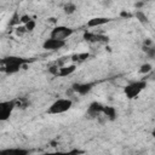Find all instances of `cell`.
Listing matches in <instances>:
<instances>
[{"instance_id":"cell-1","label":"cell","mask_w":155,"mask_h":155,"mask_svg":"<svg viewBox=\"0 0 155 155\" xmlns=\"http://www.w3.org/2000/svg\"><path fill=\"white\" fill-rule=\"evenodd\" d=\"M25 63V61L23 58H18V57H7L5 59H2V67L7 73H16L19 70V68Z\"/></svg>"},{"instance_id":"cell-2","label":"cell","mask_w":155,"mask_h":155,"mask_svg":"<svg viewBox=\"0 0 155 155\" xmlns=\"http://www.w3.org/2000/svg\"><path fill=\"white\" fill-rule=\"evenodd\" d=\"M71 101L70 99H65V98H62V99H57L54 103L51 104L50 109H48V113L50 114H62V113H65L70 109L71 107Z\"/></svg>"},{"instance_id":"cell-3","label":"cell","mask_w":155,"mask_h":155,"mask_svg":"<svg viewBox=\"0 0 155 155\" xmlns=\"http://www.w3.org/2000/svg\"><path fill=\"white\" fill-rule=\"evenodd\" d=\"M145 86H147L145 81L132 82V84H130L128 86L125 87V93L127 94L128 98H134V97H137L140 93V91H143L145 88Z\"/></svg>"},{"instance_id":"cell-4","label":"cell","mask_w":155,"mask_h":155,"mask_svg":"<svg viewBox=\"0 0 155 155\" xmlns=\"http://www.w3.org/2000/svg\"><path fill=\"white\" fill-rule=\"evenodd\" d=\"M71 34H73V29H70V28H68V27L59 25V27H56V28L51 31V38H52V39H57V40L65 41V39L69 38Z\"/></svg>"},{"instance_id":"cell-5","label":"cell","mask_w":155,"mask_h":155,"mask_svg":"<svg viewBox=\"0 0 155 155\" xmlns=\"http://www.w3.org/2000/svg\"><path fill=\"white\" fill-rule=\"evenodd\" d=\"M16 107V103L15 101H8V102H2L0 104V119L4 121L6 119H8L11 111L13 110V108Z\"/></svg>"},{"instance_id":"cell-6","label":"cell","mask_w":155,"mask_h":155,"mask_svg":"<svg viewBox=\"0 0 155 155\" xmlns=\"http://www.w3.org/2000/svg\"><path fill=\"white\" fill-rule=\"evenodd\" d=\"M64 45H65V41L50 38V39H47V40L44 42V48H45V50H50V51H54V50L62 48Z\"/></svg>"},{"instance_id":"cell-7","label":"cell","mask_w":155,"mask_h":155,"mask_svg":"<svg viewBox=\"0 0 155 155\" xmlns=\"http://www.w3.org/2000/svg\"><path fill=\"white\" fill-rule=\"evenodd\" d=\"M0 155H28V150L22 149V148L2 149V150H0Z\"/></svg>"},{"instance_id":"cell-8","label":"cell","mask_w":155,"mask_h":155,"mask_svg":"<svg viewBox=\"0 0 155 155\" xmlns=\"http://www.w3.org/2000/svg\"><path fill=\"white\" fill-rule=\"evenodd\" d=\"M92 84H74L73 85V91L78 92L79 94H86L91 88H92Z\"/></svg>"},{"instance_id":"cell-9","label":"cell","mask_w":155,"mask_h":155,"mask_svg":"<svg viewBox=\"0 0 155 155\" xmlns=\"http://www.w3.org/2000/svg\"><path fill=\"white\" fill-rule=\"evenodd\" d=\"M110 19L109 18H105V17H96V18H92L87 22V25L88 27H98V25H103L105 23H108Z\"/></svg>"},{"instance_id":"cell-10","label":"cell","mask_w":155,"mask_h":155,"mask_svg":"<svg viewBox=\"0 0 155 155\" xmlns=\"http://www.w3.org/2000/svg\"><path fill=\"white\" fill-rule=\"evenodd\" d=\"M103 109H104V107H103L101 103L94 102V103H92V104L90 105V108H88V113H90L91 115L96 116V115H98V114L103 113Z\"/></svg>"},{"instance_id":"cell-11","label":"cell","mask_w":155,"mask_h":155,"mask_svg":"<svg viewBox=\"0 0 155 155\" xmlns=\"http://www.w3.org/2000/svg\"><path fill=\"white\" fill-rule=\"evenodd\" d=\"M84 38L87 40V41H105L107 38L105 36H102V35H98V34H92V33H85Z\"/></svg>"},{"instance_id":"cell-12","label":"cell","mask_w":155,"mask_h":155,"mask_svg":"<svg viewBox=\"0 0 155 155\" xmlns=\"http://www.w3.org/2000/svg\"><path fill=\"white\" fill-rule=\"evenodd\" d=\"M75 65L73 64V65H69V67H62V68H59V70H58V76H67V75H69V74H71L73 71H75Z\"/></svg>"},{"instance_id":"cell-13","label":"cell","mask_w":155,"mask_h":155,"mask_svg":"<svg viewBox=\"0 0 155 155\" xmlns=\"http://www.w3.org/2000/svg\"><path fill=\"white\" fill-rule=\"evenodd\" d=\"M103 113L109 117V119H115V109L114 108H111V107H104V109H103Z\"/></svg>"},{"instance_id":"cell-14","label":"cell","mask_w":155,"mask_h":155,"mask_svg":"<svg viewBox=\"0 0 155 155\" xmlns=\"http://www.w3.org/2000/svg\"><path fill=\"white\" fill-rule=\"evenodd\" d=\"M136 17H137V19H138L139 22H142V23H147V22H148V17H147L145 13L142 12V11H137V12H136Z\"/></svg>"},{"instance_id":"cell-15","label":"cell","mask_w":155,"mask_h":155,"mask_svg":"<svg viewBox=\"0 0 155 155\" xmlns=\"http://www.w3.org/2000/svg\"><path fill=\"white\" fill-rule=\"evenodd\" d=\"M81 151L79 150H71L69 153H63V151H58V153H50V154H44V155H78Z\"/></svg>"},{"instance_id":"cell-16","label":"cell","mask_w":155,"mask_h":155,"mask_svg":"<svg viewBox=\"0 0 155 155\" xmlns=\"http://www.w3.org/2000/svg\"><path fill=\"white\" fill-rule=\"evenodd\" d=\"M75 10H76V7H75L74 4H67V5L64 6V12L68 13V15H69V13H73Z\"/></svg>"},{"instance_id":"cell-17","label":"cell","mask_w":155,"mask_h":155,"mask_svg":"<svg viewBox=\"0 0 155 155\" xmlns=\"http://www.w3.org/2000/svg\"><path fill=\"white\" fill-rule=\"evenodd\" d=\"M150 70H151V65H150V64H148V63L143 64V65L140 67V69H139V71H140L142 74H147V73H149Z\"/></svg>"},{"instance_id":"cell-18","label":"cell","mask_w":155,"mask_h":155,"mask_svg":"<svg viewBox=\"0 0 155 155\" xmlns=\"http://www.w3.org/2000/svg\"><path fill=\"white\" fill-rule=\"evenodd\" d=\"M144 51L147 52V54H148L149 57H155V48H154V47L144 46Z\"/></svg>"},{"instance_id":"cell-19","label":"cell","mask_w":155,"mask_h":155,"mask_svg":"<svg viewBox=\"0 0 155 155\" xmlns=\"http://www.w3.org/2000/svg\"><path fill=\"white\" fill-rule=\"evenodd\" d=\"M86 58H88V53H80V54H76V56H74V61H84V59H86Z\"/></svg>"},{"instance_id":"cell-20","label":"cell","mask_w":155,"mask_h":155,"mask_svg":"<svg viewBox=\"0 0 155 155\" xmlns=\"http://www.w3.org/2000/svg\"><path fill=\"white\" fill-rule=\"evenodd\" d=\"M34 28H35V22H34L33 19H31L29 23L25 24V29H27V30H33Z\"/></svg>"},{"instance_id":"cell-21","label":"cell","mask_w":155,"mask_h":155,"mask_svg":"<svg viewBox=\"0 0 155 155\" xmlns=\"http://www.w3.org/2000/svg\"><path fill=\"white\" fill-rule=\"evenodd\" d=\"M25 30H27V29H25V27H19V28H17V30H16V31H17V34H18V35H22Z\"/></svg>"},{"instance_id":"cell-22","label":"cell","mask_w":155,"mask_h":155,"mask_svg":"<svg viewBox=\"0 0 155 155\" xmlns=\"http://www.w3.org/2000/svg\"><path fill=\"white\" fill-rule=\"evenodd\" d=\"M121 16H122V17H130V15H128L127 12H121Z\"/></svg>"},{"instance_id":"cell-23","label":"cell","mask_w":155,"mask_h":155,"mask_svg":"<svg viewBox=\"0 0 155 155\" xmlns=\"http://www.w3.org/2000/svg\"><path fill=\"white\" fill-rule=\"evenodd\" d=\"M153 136H154V137H155V130H154V131H153Z\"/></svg>"}]
</instances>
